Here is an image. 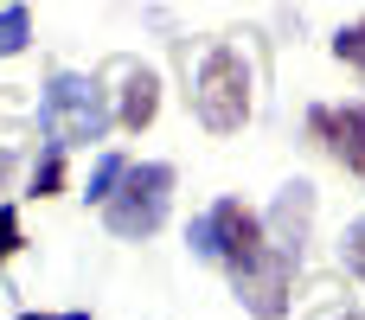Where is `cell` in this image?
I'll return each mask as SVG.
<instances>
[{
  "label": "cell",
  "instance_id": "7a4b0ae2",
  "mask_svg": "<svg viewBox=\"0 0 365 320\" xmlns=\"http://www.w3.org/2000/svg\"><path fill=\"white\" fill-rule=\"evenodd\" d=\"M167 199H173V167H167V160L128 167L122 186L103 199V224H109L115 237H154L160 218H167Z\"/></svg>",
  "mask_w": 365,
  "mask_h": 320
},
{
  "label": "cell",
  "instance_id": "4fadbf2b",
  "mask_svg": "<svg viewBox=\"0 0 365 320\" xmlns=\"http://www.w3.org/2000/svg\"><path fill=\"white\" fill-rule=\"evenodd\" d=\"M19 244H26V237H19V212H13V205H0V263H6V257H19Z\"/></svg>",
  "mask_w": 365,
  "mask_h": 320
},
{
  "label": "cell",
  "instance_id": "5bb4252c",
  "mask_svg": "<svg viewBox=\"0 0 365 320\" xmlns=\"http://www.w3.org/2000/svg\"><path fill=\"white\" fill-rule=\"evenodd\" d=\"M346 269H353V276H365V224H353V231H346Z\"/></svg>",
  "mask_w": 365,
  "mask_h": 320
},
{
  "label": "cell",
  "instance_id": "30bf717a",
  "mask_svg": "<svg viewBox=\"0 0 365 320\" xmlns=\"http://www.w3.org/2000/svg\"><path fill=\"white\" fill-rule=\"evenodd\" d=\"M122 173H128V160H122V154H103V160L90 167V192H83V199H96V205H103V199L122 186Z\"/></svg>",
  "mask_w": 365,
  "mask_h": 320
},
{
  "label": "cell",
  "instance_id": "9a60e30c",
  "mask_svg": "<svg viewBox=\"0 0 365 320\" xmlns=\"http://www.w3.org/2000/svg\"><path fill=\"white\" fill-rule=\"evenodd\" d=\"M19 320H90L83 308H71V314H19Z\"/></svg>",
  "mask_w": 365,
  "mask_h": 320
},
{
  "label": "cell",
  "instance_id": "8992f818",
  "mask_svg": "<svg viewBox=\"0 0 365 320\" xmlns=\"http://www.w3.org/2000/svg\"><path fill=\"white\" fill-rule=\"evenodd\" d=\"M308 128H314V135H327V148H334V160H340V167L365 173V103H353V109H314V115H308Z\"/></svg>",
  "mask_w": 365,
  "mask_h": 320
},
{
  "label": "cell",
  "instance_id": "277c9868",
  "mask_svg": "<svg viewBox=\"0 0 365 320\" xmlns=\"http://www.w3.org/2000/svg\"><path fill=\"white\" fill-rule=\"evenodd\" d=\"M186 244L199 250V257H212V263H225V269H244L269 237H263V218L244 205V199H218L205 218H192V231H186Z\"/></svg>",
  "mask_w": 365,
  "mask_h": 320
},
{
  "label": "cell",
  "instance_id": "6da1fadb",
  "mask_svg": "<svg viewBox=\"0 0 365 320\" xmlns=\"http://www.w3.org/2000/svg\"><path fill=\"white\" fill-rule=\"evenodd\" d=\"M192 115L212 128V135H237L250 122V64L231 51V45H212L205 64H199V83H192Z\"/></svg>",
  "mask_w": 365,
  "mask_h": 320
},
{
  "label": "cell",
  "instance_id": "8fae6325",
  "mask_svg": "<svg viewBox=\"0 0 365 320\" xmlns=\"http://www.w3.org/2000/svg\"><path fill=\"white\" fill-rule=\"evenodd\" d=\"M334 58H340V64H353V71L365 77V19H353V26L334 38Z\"/></svg>",
  "mask_w": 365,
  "mask_h": 320
},
{
  "label": "cell",
  "instance_id": "9c48e42d",
  "mask_svg": "<svg viewBox=\"0 0 365 320\" xmlns=\"http://www.w3.org/2000/svg\"><path fill=\"white\" fill-rule=\"evenodd\" d=\"M26 38H32V13L26 6H0V58L26 51Z\"/></svg>",
  "mask_w": 365,
  "mask_h": 320
},
{
  "label": "cell",
  "instance_id": "52a82bcc",
  "mask_svg": "<svg viewBox=\"0 0 365 320\" xmlns=\"http://www.w3.org/2000/svg\"><path fill=\"white\" fill-rule=\"evenodd\" d=\"M269 231H276V244H289V250L308 244V231H314V186H308V180H289V186L276 192Z\"/></svg>",
  "mask_w": 365,
  "mask_h": 320
},
{
  "label": "cell",
  "instance_id": "ba28073f",
  "mask_svg": "<svg viewBox=\"0 0 365 320\" xmlns=\"http://www.w3.org/2000/svg\"><path fill=\"white\" fill-rule=\"evenodd\" d=\"M154 109H160V77L154 71H141V64H128V90H122V128L128 135H141L148 122H154Z\"/></svg>",
  "mask_w": 365,
  "mask_h": 320
},
{
  "label": "cell",
  "instance_id": "2e32d148",
  "mask_svg": "<svg viewBox=\"0 0 365 320\" xmlns=\"http://www.w3.org/2000/svg\"><path fill=\"white\" fill-rule=\"evenodd\" d=\"M334 320H365V314H334Z\"/></svg>",
  "mask_w": 365,
  "mask_h": 320
},
{
  "label": "cell",
  "instance_id": "7c38bea8",
  "mask_svg": "<svg viewBox=\"0 0 365 320\" xmlns=\"http://www.w3.org/2000/svg\"><path fill=\"white\" fill-rule=\"evenodd\" d=\"M58 186H64V160H58V148H51V154L38 160V173H32V192L45 199V192H58Z\"/></svg>",
  "mask_w": 365,
  "mask_h": 320
},
{
  "label": "cell",
  "instance_id": "5b68a950",
  "mask_svg": "<svg viewBox=\"0 0 365 320\" xmlns=\"http://www.w3.org/2000/svg\"><path fill=\"white\" fill-rule=\"evenodd\" d=\"M295 263H302V250H289V244H263L244 269H231L237 301H244L257 320H282V314H289V282H295Z\"/></svg>",
  "mask_w": 365,
  "mask_h": 320
},
{
  "label": "cell",
  "instance_id": "3957f363",
  "mask_svg": "<svg viewBox=\"0 0 365 320\" xmlns=\"http://www.w3.org/2000/svg\"><path fill=\"white\" fill-rule=\"evenodd\" d=\"M45 128L58 148H77V141H103L109 128V103L96 90V77H77V71H58L51 90H45Z\"/></svg>",
  "mask_w": 365,
  "mask_h": 320
}]
</instances>
